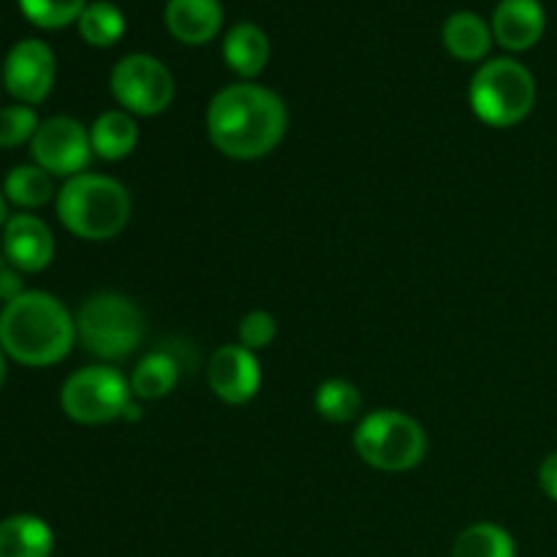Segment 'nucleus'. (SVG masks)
<instances>
[{"label": "nucleus", "instance_id": "f257e3e1", "mask_svg": "<svg viewBox=\"0 0 557 557\" xmlns=\"http://www.w3.org/2000/svg\"><path fill=\"white\" fill-rule=\"evenodd\" d=\"M288 128V109L270 87L228 85L207 109V136L226 158L256 161L275 150Z\"/></svg>", "mask_w": 557, "mask_h": 557}, {"label": "nucleus", "instance_id": "f03ea898", "mask_svg": "<svg viewBox=\"0 0 557 557\" xmlns=\"http://www.w3.org/2000/svg\"><path fill=\"white\" fill-rule=\"evenodd\" d=\"M76 319L47 292H22L0 310V348L25 368H49L69 357Z\"/></svg>", "mask_w": 557, "mask_h": 557}, {"label": "nucleus", "instance_id": "7ed1b4c3", "mask_svg": "<svg viewBox=\"0 0 557 557\" xmlns=\"http://www.w3.org/2000/svg\"><path fill=\"white\" fill-rule=\"evenodd\" d=\"M58 218L74 237L87 243L114 239L131 221V194L103 174H76L58 190Z\"/></svg>", "mask_w": 557, "mask_h": 557}, {"label": "nucleus", "instance_id": "20e7f679", "mask_svg": "<svg viewBox=\"0 0 557 557\" xmlns=\"http://www.w3.org/2000/svg\"><path fill=\"white\" fill-rule=\"evenodd\" d=\"M76 341L92 357L120 362L145 341V315L125 294H92L76 313Z\"/></svg>", "mask_w": 557, "mask_h": 557}, {"label": "nucleus", "instance_id": "39448f33", "mask_svg": "<svg viewBox=\"0 0 557 557\" xmlns=\"http://www.w3.org/2000/svg\"><path fill=\"white\" fill-rule=\"evenodd\" d=\"M468 101L482 123L511 128L531 114L536 103V79L520 60L495 58L473 74Z\"/></svg>", "mask_w": 557, "mask_h": 557}, {"label": "nucleus", "instance_id": "423d86ee", "mask_svg": "<svg viewBox=\"0 0 557 557\" xmlns=\"http://www.w3.org/2000/svg\"><path fill=\"white\" fill-rule=\"evenodd\" d=\"M354 449L375 471L403 473L417 468L428 455V435L422 424L408 413L381 411L368 413L354 433Z\"/></svg>", "mask_w": 557, "mask_h": 557}, {"label": "nucleus", "instance_id": "0eeeda50", "mask_svg": "<svg viewBox=\"0 0 557 557\" xmlns=\"http://www.w3.org/2000/svg\"><path fill=\"white\" fill-rule=\"evenodd\" d=\"M131 381L107 364H90L65 379L60 389V406L76 424H107L125 417L134 400Z\"/></svg>", "mask_w": 557, "mask_h": 557}, {"label": "nucleus", "instance_id": "6e6552de", "mask_svg": "<svg viewBox=\"0 0 557 557\" xmlns=\"http://www.w3.org/2000/svg\"><path fill=\"white\" fill-rule=\"evenodd\" d=\"M112 96L128 114L156 117L174 101V76L152 54H125L112 69Z\"/></svg>", "mask_w": 557, "mask_h": 557}, {"label": "nucleus", "instance_id": "1a4fd4ad", "mask_svg": "<svg viewBox=\"0 0 557 557\" xmlns=\"http://www.w3.org/2000/svg\"><path fill=\"white\" fill-rule=\"evenodd\" d=\"M30 156L36 166L52 177H76L96 156L90 145V128L65 114L44 120L30 141Z\"/></svg>", "mask_w": 557, "mask_h": 557}, {"label": "nucleus", "instance_id": "9d476101", "mask_svg": "<svg viewBox=\"0 0 557 557\" xmlns=\"http://www.w3.org/2000/svg\"><path fill=\"white\" fill-rule=\"evenodd\" d=\"M54 74H58V60L54 52L38 38H25L16 41L5 54V63L0 76L9 96H14L20 103H41L52 92Z\"/></svg>", "mask_w": 557, "mask_h": 557}, {"label": "nucleus", "instance_id": "9b49d317", "mask_svg": "<svg viewBox=\"0 0 557 557\" xmlns=\"http://www.w3.org/2000/svg\"><path fill=\"white\" fill-rule=\"evenodd\" d=\"M207 381L215 397L228 406H245L261 389V364L245 346H221L207 364Z\"/></svg>", "mask_w": 557, "mask_h": 557}, {"label": "nucleus", "instance_id": "f8f14e48", "mask_svg": "<svg viewBox=\"0 0 557 557\" xmlns=\"http://www.w3.org/2000/svg\"><path fill=\"white\" fill-rule=\"evenodd\" d=\"M3 256L20 272H41L54 259V237L30 212H16L3 226Z\"/></svg>", "mask_w": 557, "mask_h": 557}, {"label": "nucleus", "instance_id": "ddd939ff", "mask_svg": "<svg viewBox=\"0 0 557 557\" xmlns=\"http://www.w3.org/2000/svg\"><path fill=\"white\" fill-rule=\"evenodd\" d=\"M493 38L509 52L536 47L547 27V14L539 0H500L493 11Z\"/></svg>", "mask_w": 557, "mask_h": 557}, {"label": "nucleus", "instance_id": "4468645a", "mask_svg": "<svg viewBox=\"0 0 557 557\" xmlns=\"http://www.w3.org/2000/svg\"><path fill=\"white\" fill-rule=\"evenodd\" d=\"M163 22L177 41L199 47L212 41L221 30L223 5L221 0H169Z\"/></svg>", "mask_w": 557, "mask_h": 557}, {"label": "nucleus", "instance_id": "2eb2a0df", "mask_svg": "<svg viewBox=\"0 0 557 557\" xmlns=\"http://www.w3.org/2000/svg\"><path fill=\"white\" fill-rule=\"evenodd\" d=\"M54 533L41 517L11 515L0 522V557H49Z\"/></svg>", "mask_w": 557, "mask_h": 557}, {"label": "nucleus", "instance_id": "dca6fc26", "mask_svg": "<svg viewBox=\"0 0 557 557\" xmlns=\"http://www.w3.org/2000/svg\"><path fill=\"white\" fill-rule=\"evenodd\" d=\"M223 58H226V65L234 74L253 79L264 71L267 60H270V38L253 22H239L226 33Z\"/></svg>", "mask_w": 557, "mask_h": 557}, {"label": "nucleus", "instance_id": "f3484780", "mask_svg": "<svg viewBox=\"0 0 557 557\" xmlns=\"http://www.w3.org/2000/svg\"><path fill=\"white\" fill-rule=\"evenodd\" d=\"M92 152L103 161H123L139 145V125L125 109H109L90 125Z\"/></svg>", "mask_w": 557, "mask_h": 557}, {"label": "nucleus", "instance_id": "a211bd4d", "mask_svg": "<svg viewBox=\"0 0 557 557\" xmlns=\"http://www.w3.org/2000/svg\"><path fill=\"white\" fill-rule=\"evenodd\" d=\"M444 44L449 54L466 63H476V60L487 58L490 47H493V27L471 11H457L446 20L444 25Z\"/></svg>", "mask_w": 557, "mask_h": 557}, {"label": "nucleus", "instance_id": "6ab92c4d", "mask_svg": "<svg viewBox=\"0 0 557 557\" xmlns=\"http://www.w3.org/2000/svg\"><path fill=\"white\" fill-rule=\"evenodd\" d=\"M3 196L5 201L22 207V210H36V207L58 199V190H54L52 174L44 172L36 163H22L5 174Z\"/></svg>", "mask_w": 557, "mask_h": 557}, {"label": "nucleus", "instance_id": "aec40b11", "mask_svg": "<svg viewBox=\"0 0 557 557\" xmlns=\"http://www.w3.org/2000/svg\"><path fill=\"white\" fill-rule=\"evenodd\" d=\"M180 364L169 351H152L131 373V392L141 400H161L177 386Z\"/></svg>", "mask_w": 557, "mask_h": 557}, {"label": "nucleus", "instance_id": "412c9836", "mask_svg": "<svg viewBox=\"0 0 557 557\" xmlns=\"http://www.w3.org/2000/svg\"><path fill=\"white\" fill-rule=\"evenodd\" d=\"M451 557H517V547L506 528L476 522L457 536Z\"/></svg>", "mask_w": 557, "mask_h": 557}, {"label": "nucleus", "instance_id": "4be33fe9", "mask_svg": "<svg viewBox=\"0 0 557 557\" xmlns=\"http://www.w3.org/2000/svg\"><path fill=\"white\" fill-rule=\"evenodd\" d=\"M315 411L326 422L346 424L362 413V395L357 386L346 379H330L315 389Z\"/></svg>", "mask_w": 557, "mask_h": 557}, {"label": "nucleus", "instance_id": "5701e85b", "mask_svg": "<svg viewBox=\"0 0 557 557\" xmlns=\"http://www.w3.org/2000/svg\"><path fill=\"white\" fill-rule=\"evenodd\" d=\"M76 25H79V36L90 47H112L123 38L125 16L114 3L98 0V3H87Z\"/></svg>", "mask_w": 557, "mask_h": 557}, {"label": "nucleus", "instance_id": "b1692460", "mask_svg": "<svg viewBox=\"0 0 557 557\" xmlns=\"http://www.w3.org/2000/svg\"><path fill=\"white\" fill-rule=\"evenodd\" d=\"M20 9L36 27L58 30L71 22H79L82 11L87 9V0H20Z\"/></svg>", "mask_w": 557, "mask_h": 557}, {"label": "nucleus", "instance_id": "393cba45", "mask_svg": "<svg viewBox=\"0 0 557 557\" xmlns=\"http://www.w3.org/2000/svg\"><path fill=\"white\" fill-rule=\"evenodd\" d=\"M36 109L27 103H14V107L0 109V147H20L33 141L38 131Z\"/></svg>", "mask_w": 557, "mask_h": 557}, {"label": "nucleus", "instance_id": "a878e982", "mask_svg": "<svg viewBox=\"0 0 557 557\" xmlns=\"http://www.w3.org/2000/svg\"><path fill=\"white\" fill-rule=\"evenodd\" d=\"M277 337V321L275 315L267 310H250L243 321H239V346L248 351H261V348L272 346Z\"/></svg>", "mask_w": 557, "mask_h": 557}, {"label": "nucleus", "instance_id": "bb28decb", "mask_svg": "<svg viewBox=\"0 0 557 557\" xmlns=\"http://www.w3.org/2000/svg\"><path fill=\"white\" fill-rule=\"evenodd\" d=\"M22 272L0 253V302H11L14 297L22 294Z\"/></svg>", "mask_w": 557, "mask_h": 557}, {"label": "nucleus", "instance_id": "cd10ccee", "mask_svg": "<svg viewBox=\"0 0 557 557\" xmlns=\"http://www.w3.org/2000/svg\"><path fill=\"white\" fill-rule=\"evenodd\" d=\"M539 484H542L544 495L557 504V451H553L539 468Z\"/></svg>", "mask_w": 557, "mask_h": 557}, {"label": "nucleus", "instance_id": "c85d7f7f", "mask_svg": "<svg viewBox=\"0 0 557 557\" xmlns=\"http://www.w3.org/2000/svg\"><path fill=\"white\" fill-rule=\"evenodd\" d=\"M5 221H9V207H5V196L3 190H0V232H3Z\"/></svg>", "mask_w": 557, "mask_h": 557}, {"label": "nucleus", "instance_id": "c756f323", "mask_svg": "<svg viewBox=\"0 0 557 557\" xmlns=\"http://www.w3.org/2000/svg\"><path fill=\"white\" fill-rule=\"evenodd\" d=\"M5 373H9V370H5V354L3 348H0V389L5 386Z\"/></svg>", "mask_w": 557, "mask_h": 557}, {"label": "nucleus", "instance_id": "7c9ffc66", "mask_svg": "<svg viewBox=\"0 0 557 557\" xmlns=\"http://www.w3.org/2000/svg\"><path fill=\"white\" fill-rule=\"evenodd\" d=\"M0 85H3V76H0Z\"/></svg>", "mask_w": 557, "mask_h": 557}]
</instances>
